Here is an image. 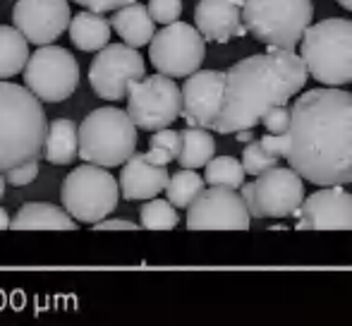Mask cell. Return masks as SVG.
Instances as JSON below:
<instances>
[{
  "mask_svg": "<svg viewBox=\"0 0 352 326\" xmlns=\"http://www.w3.org/2000/svg\"><path fill=\"white\" fill-rule=\"evenodd\" d=\"M285 161L319 187L352 182V94L321 87L292 106Z\"/></svg>",
  "mask_w": 352,
  "mask_h": 326,
  "instance_id": "6da1fadb",
  "label": "cell"
},
{
  "mask_svg": "<svg viewBox=\"0 0 352 326\" xmlns=\"http://www.w3.org/2000/svg\"><path fill=\"white\" fill-rule=\"evenodd\" d=\"M307 77L305 61L290 48L271 46L261 56L235 63L226 72V96L213 130L218 135L254 130L269 108L283 106L302 91Z\"/></svg>",
  "mask_w": 352,
  "mask_h": 326,
  "instance_id": "7a4b0ae2",
  "label": "cell"
},
{
  "mask_svg": "<svg viewBox=\"0 0 352 326\" xmlns=\"http://www.w3.org/2000/svg\"><path fill=\"white\" fill-rule=\"evenodd\" d=\"M48 125L41 98L27 84L0 80V173L38 159L46 149Z\"/></svg>",
  "mask_w": 352,
  "mask_h": 326,
  "instance_id": "3957f363",
  "label": "cell"
},
{
  "mask_svg": "<svg viewBox=\"0 0 352 326\" xmlns=\"http://www.w3.org/2000/svg\"><path fill=\"white\" fill-rule=\"evenodd\" d=\"M300 56L309 75L326 87L352 82V22L331 17L311 24L302 36Z\"/></svg>",
  "mask_w": 352,
  "mask_h": 326,
  "instance_id": "277c9868",
  "label": "cell"
},
{
  "mask_svg": "<svg viewBox=\"0 0 352 326\" xmlns=\"http://www.w3.org/2000/svg\"><path fill=\"white\" fill-rule=\"evenodd\" d=\"M137 130L127 111L113 106L91 111L79 125V159L106 168L122 166L137 151Z\"/></svg>",
  "mask_w": 352,
  "mask_h": 326,
  "instance_id": "5b68a950",
  "label": "cell"
},
{
  "mask_svg": "<svg viewBox=\"0 0 352 326\" xmlns=\"http://www.w3.org/2000/svg\"><path fill=\"white\" fill-rule=\"evenodd\" d=\"M311 0H245L242 19L256 41L274 48H295L311 27Z\"/></svg>",
  "mask_w": 352,
  "mask_h": 326,
  "instance_id": "8992f818",
  "label": "cell"
},
{
  "mask_svg": "<svg viewBox=\"0 0 352 326\" xmlns=\"http://www.w3.org/2000/svg\"><path fill=\"white\" fill-rule=\"evenodd\" d=\"M118 185L120 182L108 173L106 166L84 163L65 177L60 187V202L77 221L98 224L108 219L118 206Z\"/></svg>",
  "mask_w": 352,
  "mask_h": 326,
  "instance_id": "52a82bcc",
  "label": "cell"
},
{
  "mask_svg": "<svg viewBox=\"0 0 352 326\" xmlns=\"http://www.w3.org/2000/svg\"><path fill=\"white\" fill-rule=\"evenodd\" d=\"M151 65L161 75L190 77L201 67L206 58V39L197 27L187 22H173L158 29L148 46Z\"/></svg>",
  "mask_w": 352,
  "mask_h": 326,
  "instance_id": "ba28073f",
  "label": "cell"
},
{
  "mask_svg": "<svg viewBox=\"0 0 352 326\" xmlns=\"http://www.w3.org/2000/svg\"><path fill=\"white\" fill-rule=\"evenodd\" d=\"M127 113L140 130H163L182 116V89L161 72L144 77L130 87Z\"/></svg>",
  "mask_w": 352,
  "mask_h": 326,
  "instance_id": "9c48e42d",
  "label": "cell"
},
{
  "mask_svg": "<svg viewBox=\"0 0 352 326\" xmlns=\"http://www.w3.org/2000/svg\"><path fill=\"white\" fill-rule=\"evenodd\" d=\"M24 84L46 103L70 98L79 84V63L67 48L43 46L29 56L24 67Z\"/></svg>",
  "mask_w": 352,
  "mask_h": 326,
  "instance_id": "30bf717a",
  "label": "cell"
},
{
  "mask_svg": "<svg viewBox=\"0 0 352 326\" xmlns=\"http://www.w3.org/2000/svg\"><path fill=\"white\" fill-rule=\"evenodd\" d=\"M146 77L144 58L130 43H108L96 53L89 67V84L94 94L106 101H122L130 87Z\"/></svg>",
  "mask_w": 352,
  "mask_h": 326,
  "instance_id": "8fae6325",
  "label": "cell"
},
{
  "mask_svg": "<svg viewBox=\"0 0 352 326\" xmlns=\"http://www.w3.org/2000/svg\"><path fill=\"white\" fill-rule=\"evenodd\" d=\"M305 204V177L295 168L274 166L256 175L250 211L254 219H287Z\"/></svg>",
  "mask_w": 352,
  "mask_h": 326,
  "instance_id": "7c38bea8",
  "label": "cell"
},
{
  "mask_svg": "<svg viewBox=\"0 0 352 326\" xmlns=\"http://www.w3.org/2000/svg\"><path fill=\"white\" fill-rule=\"evenodd\" d=\"M252 211L242 195L230 187L211 185L199 195V199L187 209L190 230H247Z\"/></svg>",
  "mask_w": 352,
  "mask_h": 326,
  "instance_id": "4fadbf2b",
  "label": "cell"
},
{
  "mask_svg": "<svg viewBox=\"0 0 352 326\" xmlns=\"http://www.w3.org/2000/svg\"><path fill=\"white\" fill-rule=\"evenodd\" d=\"M12 22L29 43L48 46L70 29V3L67 0H17Z\"/></svg>",
  "mask_w": 352,
  "mask_h": 326,
  "instance_id": "5bb4252c",
  "label": "cell"
},
{
  "mask_svg": "<svg viewBox=\"0 0 352 326\" xmlns=\"http://www.w3.org/2000/svg\"><path fill=\"white\" fill-rule=\"evenodd\" d=\"M226 96V72L197 70L182 84V118L192 127L213 130Z\"/></svg>",
  "mask_w": 352,
  "mask_h": 326,
  "instance_id": "9a60e30c",
  "label": "cell"
},
{
  "mask_svg": "<svg viewBox=\"0 0 352 326\" xmlns=\"http://www.w3.org/2000/svg\"><path fill=\"white\" fill-rule=\"evenodd\" d=\"M295 216L297 230H352V195L343 185L321 187Z\"/></svg>",
  "mask_w": 352,
  "mask_h": 326,
  "instance_id": "2e32d148",
  "label": "cell"
},
{
  "mask_svg": "<svg viewBox=\"0 0 352 326\" xmlns=\"http://www.w3.org/2000/svg\"><path fill=\"white\" fill-rule=\"evenodd\" d=\"M195 24L201 36L211 43H228L230 39L250 34L242 19V8L230 0H199L195 10Z\"/></svg>",
  "mask_w": 352,
  "mask_h": 326,
  "instance_id": "e0dca14e",
  "label": "cell"
},
{
  "mask_svg": "<svg viewBox=\"0 0 352 326\" xmlns=\"http://www.w3.org/2000/svg\"><path fill=\"white\" fill-rule=\"evenodd\" d=\"M168 168L156 166L146 159V154H132L130 161L122 163L120 192L127 202H146L158 197L168 187Z\"/></svg>",
  "mask_w": 352,
  "mask_h": 326,
  "instance_id": "ac0fdd59",
  "label": "cell"
},
{
  "mask_svg": "<svg viewBox=\"0 0 352 326\" xmlns=\"http://www.w3.org/2000/svg\"><path fill=\"white\" fill-rule=\"evenodd\" d=\"M111 24L113 32H118V36L122 41L135 48L146 46L156 36V19L148 12V5L142 3H130L125 8L116 10L111 17Z\"/></svg>",
  "mask_w": 352,
  "mask_h": 326,
  "instance_id": "d6986e66",
  "label": "cell"
},
{
  "mask_svg": "<svg viewBox=\"0 0 352 326\" xmlns=\"http://www.w3.org/2000/svg\"><path fill=\"white\" fill-rule=\"evenodd\" d=\"M77 219L53 204H24L14 214L12 230H77Z\"/></svg>",
  "mask_w": 352,
  "mask_h": 326,
  "instance_id": "ffe728a7",
  "label": "cell"
},
{
  "mask_svg": "<svg viewBox=\"0 0 352 326\" xmlns=\"http://www.w3.org/2000/svg\"><path fill=\"white\" fill-rule=\"evenodd\" d=\"M113 24L103 17V12H94V10H84V12L74 14L70 22V41L74 48L84 53L101 51L111 43Z\"/></svg>",
  "mask_w": 352,
  "mask_h": 326,
  "instance_id": "44dd1931",
  "label": "cell"
},
{
  "mask_svg": "<svg viewBox=\"0 0 352 326\" xmlns=\"http://www.w3.org/2000/svg\"><path fill=\"white\" fill-rule=\"evenodd\" d=\"M43 156L53 166H70V163H74V159L79 156V127L67 118H56L48 125Z\"/></svg>",
  "mask_w": 352,
  "mask_h": 326,
  "instance_id": "7402d4cb",
  "label": "cell"
},
{
  "mask_svg": "<svg viewBox=\"0 0 352 326\" xmlns=\"http://www.w3.org/2000/svg\"><path fill=\"white\" fill-rule=\"evenodd\" d=\"M29 63V39L17 27L0 24V80L24 72Z\"/></svg>",
  "mask_w": 352,
  "mask_h": 326,
  "instance_id": "603a6c76",
  "label": "cell"
},
{
  "mask_svg": "<svg viewBox=\"0 0 352 326\" xmlns=\"http://www.w3.org/2000/svg\"><path fill=\"white\" fill-rule=\"evenodd\" d=\"M213 154H216V140L206 127H185L180 132V154H177V163L182 168H201L206 166Z\"/></svg>",
  "mask_w": 352,
  "mask_h": 326,
  "instance_id": "cb8c5ba5",
  "label": "cell"
},
{
  "mask_svg": "<svg viewBox=\"0 0 352 326\" xmlns=\"http://www.w3.org/2000/svg\"><path fill=\"white\" fill-rule=\"evenodd\" d=\"M206 190V180L201 175H197L195 168H182L175 175H170L166 187V195L177 209H190L199 195Z\"/></svg>",
  "mask_w": 352,
  "mask_h": 326,
  "instance_id": "d4e9b609",
  "label": "cell"
},
{
  "mask_svg": "<svg viewBox=\"0 0 352 326\" xmlns=\"http://www.w3.org/2000/svg\"><path fill=\"white\" fill-rule=\"evenodd\" d=\"M204 168H206L204 180L209 185L230 187V190H240L245 185V175H247L245 163L232 159V156H213Z\"/></svg>",
  "mask_w": 352,
  "mask_h": 326,
  "instance_id": "484cf974",
  "label": "cell"
},
{
  "mask_svg": "<svg viewBox=\"0 0 352 326\" xmlns=\"http://www.w3.org/2000/svg\"><path fill=\"white\" fill-rule=\"evenodd\" d=\"M142 228L146 230H173L177 226V206L170 199H146L140 211Z\"/></svg>",
  "mask_w": 352,
  "mask_h": 326,
  "instance_id": "4316f807",
  "label": "cell"
},
{
  "mask_svg": "<svg viewBox=\"0 0 352 326\" xmlns=\"http://www.w3.org/2000/svg\"><path fill=\"white\" fill-rule=\"evenodd\" d=\"M278 156H274L271 151L264 149V144H261V140H252L250 144L245 146V151H242V163H245V171L250 173V175H261V173H266L269 168L278 166Z\"/></svg>",
  "mask_w": 352,
  "mask_h": 326,
  "instance_id": "83f0119b",
  "label": "cell"
},
{
  "mask_svg": "<svg viewBox=\"0 0 352 326\" xmlns=\"http://www.w3.org/2000/svg\"><path fill=\"white\" fill-rule=\"evenodd\" d=\"M290 120H292V108L287 103L283 106H274L264 113L261 118V125L266 127V132H274V135H285L290 130Z\"/></svg>",
  "mask_w": 352,
  "mask_h": 326,
  "instance_id": "f1b7e54d",
  "label": "cell"
},
{
  "mask_svg": "<svg viewBox=\"0 0 352 326\" xmlns=\"http://www.w3.org/2000/svg\"><path fill=\"white\" fill-rule=\"evenodd\" d=\"M148 12L158 24H173L182 14V0H148Z\"/></svg>",
  "mask_w": 352,
  "mask_h": 326,
  "instance_id": "f546056e",
  "label": "cell"
},
{
  "mask_svg": "<svg viewBox=\"0 0 352 326\" xmlns=\"http://www.w3.org/2000/svg\"><path fill=\"white\" fill-rule=\"evenodd\" d=\"M151 146H158V149L168 151L173 159L177 161V154H180V132L170 130V127H163V130H156L151 135Z\"/></svg>",
  "mask_w": 352,
  "mask_h": 326,
  "instance_id": "4dcf8cb0",
  "label": "cell"
},
{
  "mask_svg": "<svg viewBox=\"0 0 352 326\" xmlns=\"http://www.w3.org/2000/svg\"><path fill=\"white\" fill-rule=\"evenodd\" d=\"M36 175H38V159L27 161V163H22V166H17V168H12V171L5 173V177H8V182L12 187L29 185V182L36 180Z\"/></svg>",
  "mask_w": 352,
  "mask_h": 326,
  "instance_id": "1f68e13d",
  "label": "cell"
},
{
  "mask_svg": "<svg viewBox=\"0 0 352 326\" xmlns=\"http://www.w3.org/2000/svg\"><path fill=\"white\" fill-rule=\"evenodd\" d=\"M74 3L87 10H94V12H111V10L116 12V10L125 8L130 3H137V0H74Z\"/></svg>",
  "mask_w": 352,
  "mask_h": 326,
  "instance_id": "d6a6232c",
  "label": "cell"
},
{
  "mask_svg": "<svg viewBox=\"0 0 352 326\" xmlns=\"http://www.w3.org/2000/svg\"><path fill=\"white\" fill-rule=\"evenodd\" d=\"M261 144H264V149L271 151L274 156L285 159V154H287V132H285V135H274V132H266V135L261 137Z\"/></svg>",
  "mask_w": 352,
  "mask_h": 326,
  "instance_id": "836d02e7",
  "label": "cell"
},
{
  "mask_svg": "<svg viewBox=\"0 0 352 326\" xmlns=\"http://www.w3.org/2000/svg\"><path fill=\"white\" fill-rule=\"evenodd\" d=\"M94 230H137V224H132L127 219H103L98 224H94Z\"/></svg>",
  "mask_w": 352,
  "mask_h": 326,
  "instance_id": "e575fe53",
  "label": "cell"
},
{
  "mask_svg": "<svg viewBox=\"0 0 352 326\" xmlns=\"http://www.w3.org/2000/svg\"><path fill=\"white\" fill-rule=\"evenodd\" d=\"M146 159L151 161V163H156V166H168L170 161H175L170 154H168V151L158 149V146H151V149L146 151Z\"/></svg>",
  "mask_w": 352,
  "mask_h": 326,
  "instance_id": "d590c367",
  "label": "cell"
},
{
  "mask_svg": "<svg viewBox=\"0 0 352 326\" xmlns=\"http://www.w3.org/2000/svg\"><path fill=\"white\" fill-rule=\"evenodd\" d=\"M10 226H12V219H10V214H8V211H5L3 206H0V230L10 228Z\"/></svg>",
  "mask_w": 352,
  "mask_h": 326,
  "instance_id": "8d00e7d4",
  "label": "cell"
},
{
  "mask_svg": "<svg viewBox=\"0 0 352 326\" xmlns=\"http://www.w3.org/2000/svg\"><path fill=\"white\" fill-rule=\"evenodd\" d=\"M235 137H237V142H252L254 140L252 130H240V132H235Z\"/></svg>",
  "mask_w": 352,
  "mask_h": 326,
  "instance_id": "74e56055",
  "label": "cell"
},
{
  "mask_svg": "<svg viewBox=\"0 0 352 326\" xmlns=\"http://www.w3.org/2000/svg\"><path fill=\"white\" fill-rule=\"evenodd\" d=\"M5 182H8V177H3V173H0V199L5 195Z\"/></svg>",
  "mask_w": 352,
  "mask_h": 326,
  "instance_id": "f35d334b",
  "label": "cell"
},
{
  "mask_svg": "<svg viewBox=\"0 0 352 326\" xmlns=\"http://www.w3.org/2000/svg\"><path fill=\"white\" fill-rule=\"evenodd\" d=\"M338 5H343L345 10H352V0H338Z\"/></svg>",
  "mask_w": 352,
  "mask_h": 326,
  "instance_id": "ab89813d",
  "label": "cell"
},
{
  "mask_svg": "<svg viewBox=\"0 0 352 326\" xmlns=\"http://www.w3.org/2000/svg\"><path fill=\"white\" fill-rule=\"evenodd\" d=\"M230 3H235L237 8H242V5H245V0H230Z\"/></svg>",
  "mask_w": 352,
  "mask_h": 326,
  "instance_id": "60d3db41",
  "label": "cell"
}]
</instances>
